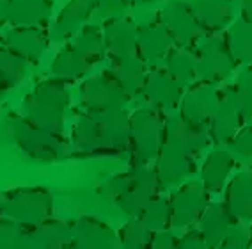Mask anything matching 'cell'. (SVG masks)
<instances>
[{
  "label": "cell",
  "mask_w": 252,
  "mask_h": 249,
  "mask_svg": "<svg viewBox=\"0 0 252 249\" xmlns=\"http://www.w3.org/2000/svg\"><path fill=\"white\" fill-rule=\"evenodd\" d=\"M82 104L87 110H105V109H123L130 95L128 91L116 80L108 71L89 78L80 87Z\"/></svg>",
  "instance_id": "obj_7"
},
{
  "label": "cell",
  "mask_w": 252,
  "mask_h": 249,
  "mask_svg": "<svg viewBox=\"0 0 252 249\" xmlns=\"http://www.w3.org/2000/svg\"><path fill=\"white\" fill-rule=\"evenodd\" d=\"M7 7H9V0H0V25L7 22Z\"/></svg>",
  "instance_id": "obj_32"
},
{
  "label": "cell",
  "mask_w": 252,
  "mask_h": 249,
  "mask_svg": "<svg viewBox=\"0 0 252 249\" xmlns=\"http://www.w3.org/2000/svg\"><path fill=\"white\" fill-rule=\"evenodd\" d=\"M160 180L157 169L149 164H133L128 171L116 175L110 180V194L119 209L128 215L139 217L142 210L158 196Z\"/></svg>",
  "instance_id": "obj_2"
},
{
  "label": "cell",
  "mask_w": 252,
  "mask_h": 249,
  "mask_svg": "<svg viewBox=\"0 0 252 249\" xmlns=\"http://www.w3.org/2000/svg\"><path fill=\"white\" fill-rule=\"evenodd\" d=\"M139 25L130 18H110L103 27L105 48L114 59L137 54Z\"/></svg>",
  "instance_id": "obj_9"
},
{
  "label": "cell",
  "mask_w": 252,
  "mask_h": 249,
  "mask_svg": "<svg viewBox=\"0 0 252 249\" xmlns=\"http://www.w3.org/2000/svg\"><path fill=\"white\" fill-rule=\"evenodd\" d=\"M192 11L199 25H206L210 29H219L229 16L224 0H197L195 5H192Z\"/></svg>",
  "instance_id": "obj_26"
},
{
  "label": "cell",
  "mask_w": 252,
  "mask_h": 249,
  "mask_svg": "<svg viewBox=\"0 0 252 249\" xmlns=\"http://www.w3.org/2000/svg\"><path fill=\"white\" fill-rule=\"evenodd\" d=\"M23 235H25V230L22 228V224L7 217L0 219V248L22 246Z\"/></svg>",
  "instance_id": "obj_30"
},
{
  "label": "cell",
  "mask_w": 252,
  "mask_h": 249,
  "mask_svg": "<svg viewBox=\"0 0 252 249\" xmlns=\"http://www.w3.org/2000/svg\"><path fill=\"white\" fill-rule=\"evenodd\" d=\"M73 141L82 153H121L130 146V118L123 109L86 110L77 119Z\"/></svg>",
  "instance_id": "obj_1"
},
{
  "label": "cell",
  "mask_w": 252,
  "mask_h": 249,
  "mask_svg": "<svg viewBox=\"0 0 252 249\" xmlns=\"http://www.w3.org/2000/svg\"><path fill=\"white\" fill-rule=\"evenodd\" d=\"M119 244L123 248H151L153 244V230H149L139 217L126 222L119 230Z\"/></svg>",
  "instance_id": "obj_28"
},
{
  "label": "cell",
  "mask_w": 252,
  "mask_h": 249,
  "mask_svg": "<svg viewBox=\"0 0 252 249\" xmlns=\"http://www.w3.org/2000/svg\"><path fill=\"white\" fill-rule=\"evenodd\" d=\"M13 134L20 148L34 159H57L66 148V141L63 139L61 132L41 127L29 118L18 119L14 123Z\"/></svg>",
  "instance_id": "obj_6"
},
{
  "label": "cell",
  "mask_w": 252,
  "mask_h": 249,
  "mask_svg": "<svg viewBox=\"0 0 252 249\" xmlns=\"http://www.w3.org/2000/svg\"><path fill=\"white\" fill-rule=\"evenodd\" d=\"M165 121L158 109H139L130 118V149L133 164H149L163 146Z\"/></svg>",
  "instance_id": "obj_5"
},
{
  "label": "cell",
  "mask_w": 252,
  "mask_h": 249,
  "mask_svg": "<svg viewBox=\"0 0 252 249\" xmlns=\"http://www.w3.org/2000/svg\"><path fill=\"white\" fill-rule=\"evenodd\" d=\"M225 64V52L222 50L219 41H210L201 48L197 59V73L201 77H215L224 73Z\"/></svg>",
  "instance_id": "obj_25"
},
{
  "label": "cell",
  "mask_w": 252,
  "mask_h": 249,
  "mask_svg": "<svg viewBox=\"0 0 252 249\" xmlns=\"http://www.w3.org/2000/svg\"><path fill=\"white\" fill-rule=\"evenodd\" d=\"M108 73L128 91L130 96L137 95L139 91L144 89L148 71H146L144 61L140 59L139 54H131L126 55V57L114 59V64L110 66Z\"/></svg>",
  "instance_id": "obj_18"
},
{
  "label": "cell",
  "mask_w": 252,
  "mask_h": 249,
  "mask_svg": "<svg viewBox=\"0 0 252 249\" xmlns=\"http://www.w3.org/2000/svg\"><path fill=\"white\" fill-rule=\"evenodd\" d=\"M69 104V95L63 80L54 77V80L41 82L31 91V95L25 100V118L34 123L46 127L50 130L61 132L64 123V114Z\"/></svg>",
  "instance_id": "obj_3"
},
{
  "label": "cell",
  "mask_w": 252,
  "mask_h": 249,
  "mask_svg": "<svg viewBox=\"0 0 252 249\" xmlns=\"http://www.w3.org/2000/svg\"><path fill=\"white\" fill-rule=\"evenodd\" d=\"M204 207V192L197 185L181 187L171 199L172 224L185 226L199 217Z\"/></svg>",
  "instance_id": "obj_17"
},
{
  "label": "cell",
  "mask_w": 252,
  "mask_h": 249,
  "mask_svg": "<svg viewBox=\"0 0 252 249\" xmlns=\"http://www.w3.org/2000/svg\"><path fill=\"white\" fill-rule=\"evenodd\" d=\"M133 0H96V11L103 18H116L125 13Z\"/></svg>",
  "instance_id": "obj_31"
},
{
  "label": "cell",
  "mask_w": 252,
  "mask_h": 249,
  "mask_svg": "<svg viewBox=\"0 0 252 249\" xmlns=\"http://www.w3.org/2000/svg\"><path fill=\"white\" fill-rule=\"evenodd\" d=\"M163 144L192 157L204 146V136L199 123H192L185 118H172L165 121Z\"/></svg>",
  "instance_id": "obj_12"
},
{
  "label": "cell",
  "mask_w": 252,
  "mask_h": 249,
  "mask_svg": "<svg viewBox=\"0 0 252 249\" xmlns=\"http://www.w3.org/2000/svg\"><path fill=\"white\" fill-rule=\"evenodd\" d=\"M2 93H4V87L0 86V96H2Z\"/></svg>",
  "instance_id": "obj_34"
},
{
  "label": "cell",
  "mask_w": 252,
  "mask_h": 249,
  "mask_svg": "<svg viewBox=\"0 0 252 249\" xmlns=\"http://www.w3.org/2000/svg\"><path fill=\"white\" fill-rule=\"evenodd\" d=\"M229 169V159L224 153H213L206 160V168H204V183L210 189H217L224 181L225 173Z\"/></svg>",
  "instance_id": "obj_29"
},
{
  "label": "cell",
  "mask_w": 252,
  "mask_h": 249,
  "mask_svg": "<svg viewBox=\"0 0 252 249\" xmlns=\"http://www.w3.org/2000/svg\"><path fill=\"white\" fill-rule=\"evenodd\" d=\"M144 96L155 109H174L181 100V84L167 68L149 70L144 82Z\"/></svg>",
  "instance_id": "obj_8"
},
{
  "label": "cell",
  "mask_w": 252,
  "mask_h": 249,
  "mask_svg": "<svg viewBox=\"0 0 252 249\" xmlns=\"http://www.w3.org/2000/svg\"><path fill=\"white\" fill-rule=\"evenodd\" d=\"M22 246L27 248H66L71 246V224L50 217L37 224L34 231H25Z\"/></svg>",
  "instance_id": "obj_15"
},
{
  "label": "cell",
  "mask_w": 252,
  "mask_h": 249,
  "mask_svg": "<svg viewBox=\"0 0 252 249\" xmlns=\"http://www.w3.org/2000/svg\"><path fill=\"white\" fill-rule=\"evenodd\" d=\"M5 46L22 55L27 61H37L45 54L48 46V37L45 31L37 25H13L4 34Z\"/></svg>",
  "instance_id": "obj_10"
},
{
  "label": "cell",
  "mask_w": 252,
  "mask_h": 249,
  "mask_svg": "<svg viewBox=\"0 0 252 249\" xmlns=\"http://www.w3.org/2000/svg\"><path fill=\"white\" fill-rule=\"evenodd\" d=\"M54 0H9L7 22L11 25H39L48 20Z\"/></svg>",
  "instance_id": "obj_19"
},
{
  "label": "cell",
  "mask_w": 252,
  "mask_h": 249,
  "mask_svg": "<svg viewBox=\"0 0 252 249\" xmlns=\"http://www.w3.org/2000/svg\"><path fill=\"white\" fill-rule=\"evenodd\" d=\"M165 68L169 70V73L176 80L183 84V82H189L197 73V57L187 48L171 50L165 55Z\"/></svg>",
  "instance_id": "obj_24"
},
{
  "label": "cell",
  "mask_w": 252,
  "mask_h": 249,
  "mask_svg": "<svg viewBox=\"0 0 252 249\" xmlns=\"http://www.w3.org/2000/svg\"><path fill=\"white\" fill-rule=\"evenodd\" d=\"M172 41L174 39L162 20L148 23L144 27H139L137 54L144 63H158L160 59H165V55L171 52Z\"/></svg>",
  "instance_id": "obj_11"
},
{
  "label": "cell",
  "mask_w": 252,
  "mask_h": 249,
  "mask_svg": "<svg viewBox=\"0 0 252 249\" xmlns=\"http://www.w3.org/2000/svg\"><path fill=\"white\" fill-rule=\"evenodd\" d=\"M96 9V0H69V4L61 11L52 29L54 39H66L71 34H77L93 11Z\"/></svg>",
  "instance_id": "obj_16"
},
{
  "label": "cell",
  "mask_w": 252,
  "mask_h": 249,
  "mask_svg": "<svg viewBox=\"0 0 252 249\" xmlns=\"http://www.w3.org/2000/svg\"><path fill=\"white\" fill-rule=\"evenodd\" d=\"M192 162H190L189 155L181 153L178 149L171 148V146L163 144L160 153H158V166H157V175L160 183L165 185H172L176 181H180L192 171Z\"/></svg>",
  "instance_id": "obj_20"
},
{
  "label": "cell",
  "mask_w": 252,
  "mask_h": 249,
  "mask_svg": "<svg viewBox=\"0 0 252 249\" xmlns=\"http://www.w3.org/2000/svg\"><path fill=\"white\" fill-rule=\"evenodd\" d=\"M213 107H215V100H213L212 91L208 87H195L183 98L181 112L185 119L201 125L204 119L210 118Z\"/></svg>",
  "instance_id": "obj_22"
},
{
  "label": "cell",
  "mask_w": 252,
  "mask_h": 249,
  "mask_svg": "<svg viewBox=\"0 0 252 249\" xmlns=\"http://www.w3.org/2000/svg\"><path fill=\"white\" fill-rule=\"evenodd\" d=\"M54 201L43 189L25 187L11 190L0 201V215L25 226H37L52 217Z\"/></svg>",
  "instance_id": "obj_4"
},
{
  "label": "cell",
  "mask_w": 252,
  "mask_h": 249,
  "mask_svg": "<svg viewBox=\"0 0 252 249\" xmlns=\"http://www.w3.org/2000/svg\"><path fill=\"white\" fill-rule=\"evenodd\" d=\"M73 248H112L116 246L114 231L96 217H82L71 224Z\"/></svg>",
  "instance_id": "obj_13"
},
{
  "label": "cell",
  "mask_w": 252,
  "mask_h": 249,
  "mask_svg": "<svg viewBox=\"0 0 252 249\" xmlns=\"http://www.w3.org/2000/svg\"><path fill=\"white\" fill-rule=\"evenodd\" d=\"M27 59L9 48L0 46V86L5 89H11L25 77L27 73Z\"/></svg>",
  "instance_id": "obj_23"
},
{
  "label": "cell",
  "mask_w": 252,
  "mask_h": 249,
  "mask_svg": "<svg viewBox=\"0 0 252 249\" xmlns=\"http://www.w3.org/2000/svg\"><path fill=\"white\" fill-rule=\"evenodd\" d=\"M139 219L144 222L149 230L153 231H162L169 226V222H172V212H171V201H167L165 198H157L142 210Z\"/></svg>",
  "instance_id": "obj_27"
},
{
  "label": "cell",
  "mask_w": 252,
  "mask_h": 249,
  "mask_svg": "<svg viewBox=\"0 0 252 249\" xmlns=\"http://www.w3.org/2000/svg\"><path fill=\"white\" fill-rule=\"evenodd\" d=\"M137 4H148V2H153V0H133Z\"/></svg>",
  "instance_id": "obj_33"
},
{
  "label": "cell",
  "mask_w": 252,
  "mask_h": 249,
  "mask_svg": "<svg viewBox=\"0 0 252 249\" xmlns=\"http://www.w3.org/2000/svg\"><path fill=\"white\" fill-rule=\"evenodd\" d=\"M91 68L93 64L86 59V55L73 43H69L55 55L52 64V75L59 80H73V78L84 77Z\"/></svg>",
  "instance_id": "obj_21"
},
{
  "label": "cell",
  "mask_w": 252,
  "mask_h": 249,
  "mask_svg": "<svg viewBox=\"0 0 252 249\" xmlns=\"http://www.w3.org/2000/svg\"><path fill=\"white\" fill-rule=\"evenodd\" d=\"M162 22L167 27L172 39L178 41L180 45H190L192 41L197 39L199 34V22L195 18L194 11L185 4H172L162 13Z\"/></svg>",
  "instance_id": "obj_14"
}]
</instances>
